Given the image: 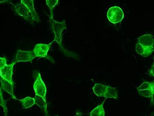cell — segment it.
Masks as SVG:
<instances>
[{
    "label": "cell",
    "instance_id": "1",
    "mask_svg": "<svg viewBox=\"0 0 154 116\" xmlns=\"http://www.w3.org/2000/svg\"><path fill=\"white\" fill-rule=\"evenodd\" d=\"M138 39L136 45L137 52L144 57L150 55L154 51V36L145 34Z\"/></svg>",
    "mask_w": 154,
    "mask_h": 116
},
{
    "label": "cell",
    "instance_id": "2",
    "mask_svg": "<svg viewBox=\"0 0 154 116\" xmlns=\"http://www.w3.org/2000/svg\"><path fill=\"white\" fill-rule=\"evenodd\" d=\"M50 19L52 29L55 35L54 41H56L59 44L60 48L66 55L68 54V55L71 56V52L66 50L63 48L62 44L61 33L63 29H66V21H64L62 22L56 21L54 19L53 17H51Z\"/></svg>",
    "mask_w": 154,
    "mask_h": 116
},
{
    "label": "cell",
    "instance_id": "3",
    "mask_svg": "<svg viewBox=\"0 0 154 116\" xmlns=\"http://www.w3.org/2000/svg\"><path fill=\"white\" fill-rule=\"evenodd\" d=\"M107 16L111 23L116 24L120 23L124 18V14L122 9L118 6L111 7L108 11Z\"/></svg>",
    "mask_w": 154,
    "mask_h": 116
},
{
    "label": "cell",
    "instance_id": "4",
    "mask_svg": "<svg viewBox=\"0 0 154 116\" xmlns=\"http://www.w3.org/2000/svg\"><path fill=\"white\" fill-rule=\"evenodd\" d=\"M139 94L143 97L151 98L153 99L154 94V83L145 82L137 88Z\"/></svg>",
    "mask_w": 154,
    "mask_h": 116
},
{
    "label": "cell",
    "instance_id": "5",
    "mask_svg": "<svg viewBox=\"0 0 154 116\" xmlns=\"http://www.w3.org/2000/svg\"><path fill=\"white\" fill-rule=\"evenodd\" d=\"M52 42L48 44H38L35 46L33 50V53L36 57H44L49 58L48 55V52L52 45ZM50 60L51 61L49 58Z\"/></svg>",
    "mask_w": 154,
    "mask_h": 116
},
{
    "label": "cell",
    "instance_id": "6",
    "mask_svg": "<svg viewBox=\"0 0 154 116\" xmlns=\"http://www.w3.org/2000/svg\"><path fill=\"white\" fill-rule=\"evenodd\" d=\"M33 88L36 95L41 96L46 100V87L45 84L42 80L40 74L39 73L38 74L37 80L34 83Z\"/></svg>",
    "mask_w": 154,
    "mask_h": 116
},
{
    "label": "cell",
    "instance_id": "7",
    "mask_svg": "<svg viewBox=\"0 0 154 116\" xmlns=\"http://www.w3.org/2000/svg\"><path fill=\"white\" fill-rule=\"evenodd\" d=\"M36 58L33 51H23L18 50L16 58V63L24 62V61H32Z\"/></svg>",
    "mask_w": 154,
    "mask_h": 116
},
{
    "label": "cell",
    "instance_id": "8",
    "mask_svg": "<svg viewBox=\"0 0 154 116\" xmlns=\"http://www.w3.org/2000/svg\"><path fill=\"white\" fill-rule=\"evenodd\" d=\"M15 9L17 14L23 17L26 20L32 19L29 10L24 4L21 3L16 5L15 6Z\"/></svg>",
    "mask_w": 154,
    "mask_h": 116
},
{
    "label": "cell",
    "instance_id": "9",
    "mask_svg": "<svg viewBox=\"0 0 154 116\" xmlns=\"http://www.w3.org/2000/svg\"><path fill=\"white\" fill-rule=\"evenodd\" d=\"M16 62L12 63L9 65H6L1 70L0 72V76L5 80L12 83V70L14 64Z\"/></svg>",
    "mask_w": 154,
    "mask_h": 116
},
{
    "label": "cell",
    "instance_id": "10",
    "mask_svg": "<svg viewBox=\"0 0 154 116\" xmlns=\"http://www.w3.org/2000/svg\"><path fill=\"white\" fill-rule=\"evenodd\" d=\"M21 3L24 4L29 10L32 20L39 21L40 19L34 7V1L33 0H21Z\"/></svg>",
    "mask_w": 154,
    "mask_h": 116
},
{
    "label": "cell",
    "instance_id": "11",
    "mask_svg": "<svg viewBox=\"0 0 154 116\" xmlns=\"http://www.w3.org/2000/svg\"><path fill=\"white\" fill-rule=\"evenodd\" d=\"M2 87L5 91L11 95L12 98L16 99L13 93L12 83L8 80L2 78L1 80Z\"/></svg>",
    "mask_w": 154,
    "mask_h": 116
},
{
    "label": "cell",
    "instance_id": "12",
    "mask_svg": "<svg viewBox=\"0 0 154 116\" xmlns=\"http://www.w3.org/2000/svg\"><path fill=\"white\" fill-rule=\"evenodd\" d=\"M108 86L100 83H96L92 89L94 93L98 97H105Z\"/></svg>",
    "mask_w": 154,
    "mask_h": 116
},
{
    "label": "cell",
    "instance_id": "13",
    "mask_svg": "<svg viewBox=\"0 0 154 116\" xmlns=\"http://www.w3.org/2000/svg\"><path fill=\"white\" fill-rule=\"evenodd\" d=\"M35 104L38 105L42 110H43L46 113L47 112V105L46 100L41 96L36 95L34 98Z\"/></svg>",
    "mask_w": 154,
    "mask_h": 116
},
{
    "label": "cell",
    "instance_id": "14",
    "mask_svg": "<svg viewBox=\"0 0 154 116\" xmlns=\"http://www.w3.org/2000/svg\"><path fill=\"white\" fill-rule=\"evenodd\" d=\"M118 91L116 88H113L108 86L106 91L105 97L106 98H115L118 97Z\"/></svg>",
    "mask_w": 154,
    "mask_h": 116
},
{
    "label": "cell",
    "instance_id": "15",
    "mask_svg": "<svg viewBox=\"0 0 154 116\" xmlns=\"http://www.w3.org/2000/svg\"><path fill=\"white\" fill-rule=\"evenodd\" d=\"M105 100L100 105L94 108L91 113V116H105V112L103 108V105Z\"/></svg>",
    "mask_w": 154,
    "mask_h": 116
},
{
    "label": "cell",
    "instance_id": "16",
    "mask_svg": "<svg viewBox=\"0 0 154 116\" xmlns=\"http://www.w3.org/2000/svg\"><path fill=\"white\" fill-rule=\"evenodd\" d=\"M18 100L21 103L22 107L24 108H30L35 104L34 98L30 97H26L22 100Z\"/></svg>",
    "mask_w": 154,
    "mask_h": 116
},
{
    "label": "cell",
    "instance_id": "17",
    "mask_svg": "<svg viewBox=\"0 0 154 116\" xmlns=\"http://www.w3.org/2000/svg\"><path fill=\"white\" fill-rule=\"evenodd\" d=\"M46 4L48 5L50 9L51 13V17H53V9L54 7L58 4L59 1L56 0V1H46Z\"/></svg>",
    "mask_w": 154,
    "mask_h": 116
},
{
    "label": "cell",
    "instance_id": "18",
    "mask_svg": "<svg viewBox=\"0 0 154 116\" xmlns=\"http://www.w3.org/2000/svg\"><path fill=\"white\" fill-rule=\"evenodd\" d=\"M0 105L3 107L5 111L7 112V109L6 105V103L4 99L2 91L1 89H0Z\"/></svg>",
    "mask_w": 154,
    "mask_h": 116
},
{
    "label": "cell",
    "instance_id": "19",
    "mask_svg": "<svg viewBox=\"0 0 154 116\" xmlns=\"http://www.w3.org/2000/svg\"><path fill=\"white\" fill-rule=\"evenodd\" d=\"M6 65V59L0 58V72H1L2 69Z\"/></svg>",
    "mask_w": 154,
    "mask_h": 116
},
{
    "label": "cell",
    "instance_id": "20",
    "mask_svg": "<svg viewBox=\"0 0 154 116\" xmlns=\"http://www.w3.org/2000/svg\"><path fill=\"white\" fill-rule=\"evenodd\" d=\"M75 116H83V114L81 113H77Z\"/></svg>",
    "mask_w": 154,
    "mask_h": 116
},
{
    "label": "cell",
    "instance_id": "21",
    "mask_svg": "<svg viewBox=\"0 0 154 116\" xmlns=\"http://www.w3.org/2000/svg\"><path fill=\"white\" fill-rule=\"evenodd\" d=\"M45 116H49L48 114V113H46V115ZM56 116H58L56 115Z\"/></svg>",
    "mask_w": 154,
    "mask_h": 116
}]
</instances>
